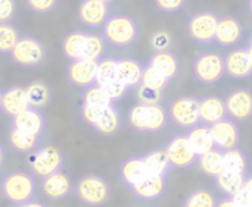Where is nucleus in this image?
<instances>
[{
    "mask_svg": "<svg viewBox=\"0 0 252 207\" xmlns=\"http://www.w3.org/2000/svg\"><path fill=\"white\" fill-rule=\"evenodd\" d=\"M140 34V28L137 22L123 13L109 15L106 22L102 26V35L106 43L117 47H127L136 43Z\"/></svg>",
    "mask_w": 252,
    "mask_h": 207,
    "instance_id": "obj_1",
    "label": "nucleus"
},
{
    "mask_svg": "<svg viewBox=\"0 0 252 207\" xmlns=\"http://www.w3.org/2000/svg\"><path fill=\"white\" fill-rule=\"evenodd\" d=\"M3 196L16 206L27 205L35 199L34 178L24 171H12L6 174L0 182Z\"/></svg>",
    "mask_w": 252,
    "mask_h": 207,
    "instance_id": "obj_2",
    "label": "nucleus"
},
{
    "mask_svg": "<svg viewBox=\"0 0 252 207\" xmlns=\"http://www.w3.org/2000/svg\"><path fill=\"white\" fill-rule=\"evenodd\" d=\"M167 119L168 115L159 103H137L128 113L130 125L142 132H155L162 129L167 125Z\"/></svg>",
    "mask_w": 252,
    "mask_h": 207,
    "instance_id": "obj_3",
    "label": "nucleus"
},
{
    "mask_svg": "<svg viewBox=\"0 0 252 207\" xmlns=\"http://www.w3.org/2000/svg\"><path fill=\"white\" fill-rule=\"evenodd\" d=\"M28 165L31 171L38 178H46L63 166V155L62 152L55 146H43L40 149H35L28 156Z\"/></svg>",
    "mask_w": 252,
    "mask_h": 207,
    "instance_id": "obj_4",
    "label": "nucleus"
},
{
    "mask_svg": "<svg viewBox=\"0 0 252 207\" xmlns=\"http://www.w3.org/2000/svg\"><path fill=\"white\" fill-rule=\"evenodd\" d=\"M10 57L21 66L32 68L41 65L46 60L47 50L40 40L28 35H21L16 46L10 52Z\"/></svg>",
    "mask_w": 252,
    "mask_h": 207,
    "instance_id": "obj_5",
    "label": "nucleus"
},
{
    "mask_svg": "<svg viewBox=\"0 0 252 207\" xmlns=\"http://www.w3.org/2000/svg\"><path fill=\"white\" fill-rule=\"evenodd\" d=\"M77 199L89 206H102L109 199V185L108 182L97 175L83 177L75 187Z\"/></svg>",
    "mask_w": 252,
    "mask_h": 207,
    "instance_id": "obj_6",
    "label": "nucleus"
},
{
    "mask_svg": "<svg viewBox=\"0 0 252 207\" xmlns=\"http://www.w3.org/2000/svg\"><path fill=\"white\" fill-rule=\"evenodd\" d=\"M195 77L199 82L211 85L219 82L223 75L226 74L224 66V56L216 52H207L201 53L193 65Z\"/></svg>",
    "mask_w": 252,
    "mask_h": 207,
    "instance_id": "obj_7",
    "label": "nucleus"
},
{
    "mask_svg": "<svg viewBox=\"0 0 252 207\" xmlns=\"http://www.w3.org/2000/svg\"><path fill=\"white\" fill-rule=\"evenodd\" d=\"M219 16L211 10L193 13L188 21V35L199 44H211L216 38Z\"/></svg>",
    "mask_w": 252,
    "mask_h": 207,
    "instance_id": "obj_8",
    "label": "nucleus"
},
{
    "mask_svg": "<svg viewBox=\"0 0 252 207\" xmlns=\"http://www.w3.org/2000/svg\"><path fill=\"white\" fill-rule=\"evenodd\" d=\"M170 118L179 127L192 128L201 122L199 119V100L195 97H180L170 106Z\"/></svg>",
    "mask_w": 252,
    "mask_h": 207,
    "instance_id": "obj_9",
    "label": "nucleus"
},
{
    "mask_svg": "<svg viewBox=\"0 0 252 207\" xmlns=\"http://www.w3.org/2000/svg\"><path fill=\"white\" fill-rule=\"evenodd\" d=\"M242 38H244V26L238 18L235 16L219 18L216 38H214V43H217L219 47L233 49L242 41Z\"/></svg>",
    "mask_w": 252,
    "mask_h": 207,
    "instance_id": "obj_10",
    "label": "nucleus"
},
{
    "mask_svg": "<svg viewBox=\"0 0 252 207\" xmlns=\"http://www.w3.org/2000/svg\"><path fill=\"white\" fill-rule=\"evenodd\" d=\"M210 131L217 149L226 152L230 149H236L241 141V134L238 125L233 119L224 118L213 125H210Z\"/></svg>",
    "mask_w": 252,
    "mask_h": 207,
    "instance_id": "obj_11",
    "label": "nucleus"
},
{
    "mask_svg": "<svg viewBox=\"0 0 252 207\" xmlns=\"http://www.w3.org/2000/svg\"><path fill=\"white\" fill-rule=\"evenodd\" d=\"M97 65L99 62L90 60V59L71 60V63L66 68V75H68L69 82L81 88H87L96 84Z\"/></svg>",
    "mask_w": 252,
    "mask_h": 207,
    "instance_id": "obj_12",
    "label": "nucleus"
},
{
    "mask_svg": "<svg viewBox=\"0 0 252 207\" xmlns=\"http://www.w3.org/2000/svg\"><path fill=\"white\" fill-rule=\"evenodd\" d=\"M109 3L100 0H83L78 6V19L90 28H102L109 18Z\"/></svg>",
    "mask_w": 252,
    "mask_h": 207,
    "instance_id": "obj_13",
    "label": "nucleus"
},
{
    "mask_svg": "<svg viewBox=\"0 0 252 207\" xmlns=\"http://www.w3.org/2000/svg\"><path fill=\"white\" fill-rule=\"evenodd\" d=\"M164 150L168 156L171 166L174 168H188L198 160V156L192 150L186 135L174 137Z\"/></svg>",
    "mask_w": 252,
    "mask_h": 207,
    "instance_id": "obj_14",
    "label": "nucleus"
},
{
    "mask_svg": "<svg viewBox=\"0 0 252 207\" xmlns=\"http://www.w3.org/2000/svg\"><path fill=\"white\" fill-rule=\"evenodd\" d=\"M224 103L227 115L233 121H247L252 116V91L248 88L232 91Z\"/></svg>",
    "mask_w": 252,
    "mask_h": 207,
    "instance_id": "obj_15",
    "label": "nucleus"
},
{
    "mask_svg": "<svg viewBox=\"0 0 252 207\" xmlns=\"http://www.w3.org/2000/svg\"><path fill=\"white\" fill-rule=\"evenodd\" d=\"M226 74L236 79H244L252 75V59L248 46L232 50L224 56Z\"/></svg>",
    "mask_w": 252,
    "mask_h": 207,
    "instance_id": "obj_16",
    "label": "nucleus"
},
{
    "mask_svg": "<svg viewBox=\"0 0 252 207\" xmlns=\"http://www.w3.org/2000/svg\"><path fill=\"white\" fill-rule=\"evenodd\" d=\"M12 127L19 131L40 137L46 129V121L38 109L28 107L12 118Z\"/></svg>",
    "mask_w": 252,
    "mask_h": 207,
    "instance_id": "obj_17",
    "label": "nucleus"
},
{
    "mask_svg": "<svg viewBox=\"0 0 252 207\" xmlns=\"http://www.w3.org/2000/svg\"><path fill=\"white\" fill-rule=\"evenodd\" d=\"M43 191L44 194L52 199V200H61L65 199L71 190H72V182H71V175L61 169L46 178H43Z\"/></svg>",
    "mask_w": 252,
    "mask_h": 207,
    "instance_id": "obj_18",
    "label": "nucleus"
},
{
    "mask_svg": "<svg viewBox=\"0 0 252 207\" xmlns=\"http://www.w3.org/2000/svg\"><path fill=\"white\" fill-rule=\"evenodd\" d=\"M28 107H30V103L27 99L25 87L10 85L3 90V96H1V112L13 118L15 115L21 113L22 110H25Z\"/></svg>",
    "mask_w": 252,
    "mask_h": 207,
    "instance_id": "obj_19",
    "label": "nucleus"
},
{
    "mask_svg": "<svg viewBox=\"0 0 252 207\" xmlns=\"http://www.w3.org/2000/svg\"><path fill=\"white\" fill-rule=\"evenodd\" d=\"M165 188H167V184H165L164 177L149 174L145 180H142L139 184L131 187V193L139 200L151 202V200L159 199L165 193Z\"/></svg>",
    "mask_w": 252,
    "mask_h": 207,
    "instance_id": "obj_20",
    "label": "nucleus"
},
{
    "mask_svg": "<svg viewBox=\"0 0 252 207\" xmlns=\"http://www.w3.org/2000/svg\"><path fill=\"white\" fill-rule=\"evenodd\" d=\"M227 116L226 103L223 99L208 96L199 100V119L204 125H213Z\"/></svg>",
    "mask_w": 252,
    "mask_h": 207,
    "instance_id": "obj_21",
    "label": "nucleus"
},
{
    "mask_svg": "<svg viewBox=\"0 0 252 207\" xmlns=\"http://www.w3.org/2000/svg\"><path fill=\"white\" fill-rule=\"evenodd\" d=\"M149 175V169L143 157H128L120 166V177L126 185L130 188L139 184Z\"/></svg>",
    "mask_w": 252,
    "mask_h": 207,
    "instance_id": "obj_22",
    "label": "nucleus"
},
{
    "mask_svg": "<svg viewBox=\"0 0 252 207\" xmlns=\"http://www.w3.org/2000/svg\"><path fill=\"white\" fill-rule=\"evenodd\" d=\"M188 141L192 147V150L196 153V156H201L216 147L210 127L208 125H195L189 128V132L186 134Z\"/></svg>",
    "mask_w": 252,
    "mask_h": 207,
    "instance_id": "obj_23",
    "label": "nucleus"
},
{
    "mask_svg": "<svg viewBox=\"0 0 252 207\" xmlns=\"http://www.w3.org/2000/svg\"><path fill=\"white\" fill-rule=\"evenodd\" d=\"M87 37H89L87 31H81V29L69 31L62 40V53L65 54V57H68L69 60L83 59Z\"/></svg>",
    "mask_w": 252,
    "mask_h": 207,
    "instance_id": "obj_24",
    "label": "nucleus"
},
{
    "mask_svg": "<svg viewBox=\"0 0 252 207\" xmlns=\"http://www.w3.org/2000/svg\"><path fill=\"white\" fill-rule=\"evenodd\" d=\"M149 65H152L158 72H161L165 78H168L170 81L174 79L179 74V59L176 57V54H173L168 50H157L149 62Z\"/></svg>",
    "mask_w": 252,
    "mask_h": 207,
    "instance_id": "obj_25",
    "label": "nucleus"
},
{
    "mask_svg": "<svg viewBox=\"0 0 252 207\" xmlns=\"http://www.w3.org/2000/svg\"><path fill=\"white\" fill-rule=\"evenodd\" d=\"M25 93H27V99L30 103V107L34 109H44L49 106L50 100H52V90L50 87L43 82V81H31L25 85Z\"/></svg>",
    "mask_w": 252,
    "mask_h": 207,
    "instance_id": "obj_26",
    "label": "nucleus"
},
{
    "mask_svg": "<svg viewBox=\"0 0 252 207\" xmlns=\"http://www.w3.org/2000/svg\"><path fill=\"white\" fill-rule=\"evenodd\" d=\"M143 66L134 59H118V78L128 87H139L142 82Z\"/></svg>",
    "mask_w": 252,
    "mask_h": 207,
    "instance_id": "obj_27",
    "label": "nucleus"
},
{
    "mask_svg": "<svg viewBox=\"0 0 252 207\" xmlns=\"http://www.w3.org/2000/svg\"><path fill=\"white\" fill-rule=\"evenodd\" d=\"M245 180H247L245 174L223 171L221 174H219L216 177V187H217L219 191H221L227 197H233L239 191H242Z\"/></svg>",
    "mask_w": 252,
    "mask_h": 207,
    "instance_id": "obj_28",
    "label": "nucleus"
},
{
    "mask_svg": "<svg viewBox=\"0 0 252 207\" xmlns=\"http://www.w3.org/2000/svg\"><path fill=\"white\" fill-rule=\"evenodd\" d=\"M40 137L34 134H28L24 131H19L16 128H10L9 135H7V143L12 150L19 152V153H31L38 147Z\"/></svg>",
    "mask_w": 252,
    "mask_h": 207,
    "instance_id": "obj_29",
    "label": "nucleus"
},
{
    "mask_svg": "<svg viewBox=\"0 0 252 207\" xmlns=\"http://www.w3.org/2000/svg\"><path fill=\"white\" fill-rule=\"evenodd\" d=\"M198 165L202 174L208 175V177H217L219 174H221L224 171L223 168V150L214 147L213 150L198 156Z\"/></svg>",
    "mask_w": 252,
    "mask_h": 207,
    "instance_id": "obj_30",
    "label": "nucleus"
},
{
    "mask_svg": "<svg viewBox=\"0 0 252 207\" xmlns=\"http://www.w3.org/2000/svg\"><path fill=\"white\" fill-rule=\"evenodd\" d=\"M145 163L149 169V174L152 175H161L164 177L167 174V171L170 169L171 163L168 160V156L165 153V150L158 149V150H152L148 155L143 156Z\"/></svg>",
    "mask_w": 252,
    "mask_h": 207,
    "instance_id": "obj_31",
    "label": "nucleus"
},
{
    "mask_svg": "<svg viewBox=\"0 0 252 207\" xmlns=\"http://www.w3.org/2000/svg\"><path fill=\"white\" fill-rule=\"evenodd\" d=\"M93 128L102 135H114L120 129V115L117 109L114 107V104H111L105 110V113L102 115V118L96 122Z\"/></svg>",
    "mask_w": 252,
    "mask_h": 207,
    "instance_id": "obj_32",
    "label": "nucleus"
},
{
    "mask_svg": "<svg viewBox=\"0 0 252 207\" xmlns=\"http://www.w3.org/2000/svg\"><path fill=\"white\" fill-rule=\"evenodd\" d=\"M223 168L227 172H238L245 174L247 171V157L242 150L230 149L223 152Z\"/></svg>",
    "mask_w": 252,
    "mask_h": 207,
    "instance_id": "obj_33",
    "label": "nucleus"
},
{
    "mask_svg": "<svg viewBox=\"0 0 252 207\" xmlns=\"http://www.w3.org/2000/svg\"><path fill=\"white\" fill-rule=\"evenodd\" d=\"M21 34L10 22H0V53H10L16 46Z\"/></svg>",
    "mask_w": 252,
    "mask_h": 207,
    "instance_id": "obj_34",
    "label": "nucleus"
},
{
    "mask_svg": "<svg viewBox=\"0 0 252 207\" xmlns=\"http://www.w3.org/2000/svg\"><path fill=\"white\" fill-rule=\"evenodd\" d=\"M105 43L106 41H105L103 35L89 32V37H87V41H86V47H84L83 59H90V60L99 62L103 57V53H105V47H106Z\"/></svg>",
    "mask_w": 252,
    "mask_h": 207,
    "instance_id": "obj_35",
    "label": "nucleus"
},
{
    "mask_svg": "<svg viewBox=\"0 0 252 207\" xmlns=\"http://www.w3.org/2000/svg\"><path fill=\"white\" fill-rule=\"evenodd\" d=\"M118 78V59H100L97 65L96 84L105 85Z\"/></svg>",
    "mask_w": 252,
    "mask_h": 207,
    "instance_id": "obj_36",
    "label": "nucleus"
},
{
    "mask_svg": "<svg viewBox=\"0 0 252 207\" xmlns=\"http://www.w3.org/2000/svg\"><path fill=\"white\" fill-rule=\"evenodd\" d=\"M114 102L106 94L105 88L99 84H93L87 87L83 93V104H92V106H109Z\"/></svg>",
    "mask_w": 252,
    "mask_h": 207,
    "instance_id": "obj_37",
    "label": "nucleus"
},
{
    "mask_svg": "<svg viewBox=\"0 0 252 207\" xmlns=\"http://www.w3.org/2000/svg\"><path fill=\"white\" fill-rule=\"evenodd\" d=\"M170 79L165 78L161 72H158L152 65L146 63L143 66V75H142V82L143 85L146 87H151V88H155L158 91H162L167 85H168Z\"/></svg>",
    "mask_w": 252,
    "mask_h": 207,
    "instance_id": "obj_38",
    "label": "nucleus"
},
{
    "mask_svg": "<svg viewBox=\"0 0 252 207\" xmlns=\"http://www.w3.org/2000/svg\"><path fill=\"white\" fill-rule=\"evenodd\" d=\"M216 205L217 202L213 193H210L208 190L199 188L189 194L183 207H216Z\"/></svg>",
    "mask_w": 252,
    "mask_h": 207,
    "instance_id": "obj_39",
    "label": "nucleus"
},
{
    "mask_svg": "<svg viewBox=\"0 0 252 207\" xmlns=\"http://www.w3.org/2000/svg\"><path fill=\"white\" fill-rule=\"evenodd\" d=\"M111 106V104H109ZM109 106H92V104H81V119L90 125L94 127L96 122L102 118V115L105 113V110Z\"/></svg>",
    "mask_w": 252,
    "mask_h": 207,
    "instance_id": "obj_40",
    "label": "nucleus"
},
{
    "mask_svg": "<svg viewBox=\"0 0 252 207\" xmlns=\"http://www.w3.org/2000/svg\"><path fill=\"white\" fill-rule=\"evenodd\" d=\"M102 87L105 88L106 94L109 96V99H111L112 102L121 100V99L126 96V93L130 90L120 78H117V79H114V81H111V82H108V84H105V85H102Z\"/></svg>",
    "mask_w": 252,
    "mask_h": 207,
    "instance_id": "obj_41",
    "label": "nucleus"
},
{
    "mask_svg": "<svg viewBox=\"0 0 252 207\" xmlns=\"http://www.w3.org/2000/svg\"><path fill=\"white\" fill-rule=\"evenodd\" d=\"M25 3L28 9H31L32 12L46 15V13H52L58 7L59 0H25Z\"/></svg>",
    "mask_w": 252,
    "mask_h": 207,
    "instance_id": "obj_42",
    "label": "nucleus"
},
{
    "mask_svg": "<svg viewBox=\"0 0 252 207\" xmlns=\"http://www.w3.org/2000/svg\"><path fill=\"white\" fill-rule=\"evenodd\" d=\"M137 100H139V103H148V104L159 103L161 102V91L140 84L137 88Z\"/></svg>",
    "mask_w": 252,
    "mask_h": 207,
    "instance_id": "obj_43",
    "label": "nucleus"
},
{
    "mask_svg": "<svg viewBox=\"0 0 252 207\" xmlns=\"http://www.w3.org/2000/svg\"><path fill=\"white\" fill-rule=\"evenodd\" d=\"M186 0H155L157 7L161 12L165 13H173V12H179L185 7Z\"/></svg>",
    "mask_w": 252,
    "mask_h": 207,
    "instance_id": "obj_44",
    "label": "nucleus"
},
{
    "mask_svg": "<svg viewBox=\"0 0 252 207\" xmlns=\"http://www.w3.org/2000/svg\"><path fill=\"white\" fill-rule=\"evenodd\" d=\"M16 12L15 0H0V22H10Z\"/></svg>",
    "mask_w": 252,
    "mask_h": 207,
    "instance_id": "obj_45",
    "label": "nucleus"
},
{
    "mask_svg": "<svg viewBox=\"0 0 252 207\" xmlns=\"http://www.w3.org/2000/svg\"><path fill=\"white\" fill-rule=\"evenodd\" d=\"M152 44L158 50H167V47L170 44V37L167 35V32H157L152 38Z\"/></svg>",
    "mask_w": 252,
    "mask_h": 207,
    "instance_id": "obj_46",
    "label": "nucleus"
},
{
    "mask_svg": "<svg viewBox=\"0 0 252 207\" xmlns=\"http://www.w3.org/2000/svg\"><path fill=\"white\" fill-rule=\"evenodd\" d=\"M216 207H239V206L235 203V200H233L232 197H226V199H221L220 202H217Z\"/></svg>",
    "mask_w": 252,
    "mask_h": 207,
    "instance_id": "obj_47",
    "label": "nucleus"
},
{
    "mask_svg": "<svg viewBox=\"0 0 252 207\" xmlns=\"http://www.w3.org/2000/svg\"><path fill=\"white\" fill-rule=\"evenodd\" d=\"M244 191H245V194L248 196V197H251L252 199V177H247V180H245V184H244V188H242Z\"/></svg>",
    "mask_w": 252,
    "mask_h": 207,
    "instance_id": "obj_48",
    "label": "nucleus"
},
{
    "mask_svg": "<svg viewBox=\"0 0 252 207\" xmlns=\"http://www.w3.org/2000/svg\"><path fill=\"white\" fill-rule=\"evenodd\" d=\"M4 159H6V152H4V147L0 144V166L4 163Z\"/></svg>",
    "mask_w": 252,
    "mask_h": 207,
    "instance_id": "obj_49",
    "label": "nucleus"
},
{
    "mask_svg": "<svg viewBox=\"0 0 252 207\" xmlns=\"http://www.w3.org/2000/svg\"><path fill=\"white\" fill-rule=\"evenodd\" d=\"M18 207H46V206H43V205H40V203H35V202H30V203H27V205H22V206H18Z\"/></svg>",
    "mask_w": 252,
    "mask_h": 207,
    "instance_id": "obj_50",
    "label": "nucleus"
},
{
    "mask_svg": "<svg viewBox=\"0 0 252 207\" xmlns=\"http://www.w3.org/2000/svg\"><path fill=\"white\" fill-rule=\"evenodd\" d=\"M248 50H250V54H251V59H252V35L250 37V43H248Z\"/></svg>",
    "mask_w": 252,
    "mask_h": 207,
    "instance_id": "obj_51",
    "label": "nucleus"
},
{
    "mask_svg": "<svg viewBox=\"0 0 252 207\" xmlns=\"http://www.w3.org/2000/svg\"><path fill=\"white\" fill-rule=\"evenodd\" d=\"M1 96H3V90L0 88V110H1Z\"/></svg>",
    "mask_w": 252,
    "mask_h": 207,
    "instance_id": "obj_52",
    "label": "nucleus"
},
{
    "mask_svg": "<svg viewBox=\"0 0 252 207\" xmlns=\"http://www.w3.org/2000/svg\"><path fill=\"white\" fill-rule=\"evenodd\" d=\"M250 12H251L252 15V0H250Z\"/></svg>",
    "mask_w": 252,
    "mask_h": 207,
    "instance_id": "obj_53",
    "label": "nucleus"
},
{
    "mask_svg": "<svg viewBox=\"0 0 252 207\" xmlns=\"http://www.w3.org/2000/svg\"><path fill=\"white\" fill-rule=\"evenodd\" d=\"M100 1H105V3H112L114 0H100Z\"/></svg>",
    "mask_w": 252,
    "mask_h": 207,
    "instance_id": "obj_54",
    "label": "nucleus"
},
{
    "mask_svg": "<svg viewBox=\"0 0 252 207\" xmlns=\"http://www.w3.org/2000/svg\"><path fill=\"white\" fill-rule=\"evenodd\" d=\"M248 207H252V200H251V202H250V205H248Z\"/></svg>",
    "mask_w": 252,
    "mask_h": 207,
    "instance_id": "obj_55",
    "label": "nucleus"
}]
</instances>
